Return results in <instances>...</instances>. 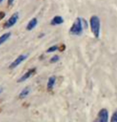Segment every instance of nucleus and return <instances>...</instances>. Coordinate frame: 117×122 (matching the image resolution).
I'll list each match as a JSON object with an SVG mask.
<instances>
[{
	"label": "nucleus",
	"instance_id": "nucleus-3",
	"mask_svg": "<svg viewBox=\"0 0 117 122\" xmlns=\"http://www.w3.org/2000/svg\"><path fill=\"white\" fill-rule=\"evenodd\" d=\"M108 112L106 109H102L100 110L95 122H108Z\"/></svg>",
	"mask_w": 117,
	"mask_h": 122
},
{
	"label": "nucleus",
	"instance_id": "nucleus-17",
	"mask_svg": "<svg viewBox=\"0 0 117 122\" xmlns=\"http://www.w3.org/2000/svg\"><path fill=\"white\" fill-rule=\"evenodd\" d=\"M2 91H3V89H2V88H1V87H0V94H1V93H2Z\"/></svg>",
	"mask_w": 117,
	"mask_h": 122
},
{
	"label": "nucleus",
	"instance_id": "nucleus-1",
	"mask_svg": "<svg viewBox=\"0 0 117 122\" xmlns=\"http://www.w3.org/2000/svg\"><path fill=\"white\" fill-rule=\"evenodd\" d=\"M90 26L92 33L96 38L100 36V21L96 15H93L90 18Z\"/></svg>",
	"mask_w": 117,
	"mask_h": 122
},
{
	"label": "nucleus",
	"instance_id": "nucleus-5",
	"mask_svg": "<svg viewBox=\"0 0 117 122\" xmlns=\"http://www.w3.org/2000/svg\"><path fill=\"white\" fill-rule=\"evenodd\" d=\"M27 56H28L26 55V54L20 55L19 56L17 57L16 60H14L13 62L11 63V65L9 66V68H10V69H14V68L17 67L19 64H20V63H22L23 61L25 60L26 58H27Z\"/></svg>",
	"mask_w": 117,
	"mask_h": 122
},
{
	"label": "nucleus",
	"instance_id": "nucleus-11",
	"mask_svg": "<svg viewBox=\"0 0 117 122\" xmlns=\"http://www.w3.org/2000/svg\"><path fill=\"white\" fill-rule=\"evenodd\" d=\"M29 93H30V88H29V87H26V88L23 89L22 91V92L20 93V94H19V97H21V98H24V97H26L29 94Z\"/></svg>",
	"mask_w": 117,
	"mask_h": 122
},
{
	"label": "nucleus",
	"instance_id": "nucleus-14",
	"mask_svg": "<svg viewBox=\"0 0 117 122\" xmlns=\"http://www.w3.org/2000/svg\"><path fill=\"white\" fill-rule=\"evenodd\" d=\"M111 122H117V110L113 113L112 117H111Z\"/></svg>",
	"mask_w": 117,
	"mask_h": 122
},
{
	"label": "nucleus",
	"instance_id": "nucleus-10",
	"mask_svg": "<svg viewBox=\"0 0 117 122\" xmlns=\"http://www.w3.org/2000/svg\"><path fill=\"white\" fill-rule=\"evenodd\" d=\"M11 33H10V32H7V33L2 34V35L0 36V45L6 42V41L11 37Z\"/></svg>",
	"mask_w": 117,
	"mask_h": 122
},
{
	"label": "nucleus",
	"instance_id": "nucleus-2",
	"mask_svg": "<svg viewBox=\"0 0 117 122\" xmlns=\"http://www.w3.org/2000/svg\"><path fill=\"white\" fill-rule=\"evenodd\" d=\"M83 23L82 19L77 18L72 24V27L70 28L69 33L73 36H80L83 33Z\"/></svg>",
	"mask_w": 117,
	"mask_h": 122
},
{
	"label": "nucleus",
	"instance_id": "nucleus-16",
	"mask_svg": "<svg viewBox=\"0 0 117 122\" xmlns=\"http://www.w3.org/2000/svg\"><path fill=\"white\" fill-rule=\"evenodd\" d=\"M5 17V13L4 12H0V20H2Z\"/></svg>",
	"mask_w": 117,
	"mask_h": 122
},
{
	"label": "nucleus",
	"instance_id": "nucleus-6",
	"mask_svg": "<svg viewBox=\"0 0 117 122\" xmlns=\"http://www.w3.org/2000/svg\"><path fill=\"white\" fill-rule=\"evenodd\" d=\"M35 71H36L35 68H31V69H30L27 72H26L25 74H24L18 80V82H22L26 81V79H28L30 76H32V75L34 74Z\"/></svg>",
	"mask_w": 117,
	"mask_h": 122
},
{
	"label": "nucleus",
	"instance_id": "nucleus-9",
	"mask_svg": "<svg viewBox=\"0 0 117 122\" xmlns=\"http://www.w3.org/2000/svg\"><path fill=\"white\" fill-rule=\"evenodd\" d=\"M55 82H56V77L55 76H51L50 77L49 79V81H48V83H47V89L49 91L52 90L54 86V84H55Z\"/></svg>",
	"mask_w": 117,
	"mask_h": 122
},
{
	"label": "nucleus",
	"instance_id": "nucleus-12",
	"mask_svg": "<svg viewBox=\"0 0 117 122\" xmlns=\"http://www.w3.org/2000/svg\"><path fill=\"white\" fill-rule=\"evenodd\" d=\"M57 50H58V46L54 45V46H52V47L49 48L48 49H47V51H46V52L50 53V52H55V51H57Z\"/></svg>",
	"mask_w": 117,
	"mask_h": 122
},
{
	"label": "nucleus",
	"instance_id": "nucleus-7",
	"mask_svg": "<svg viewBox=\"0 0 117 122\" xmlns=\"http://www.w3.org/2000/svg\"><path fill=\"white\" fill-rule=\"evenodd\" d=\"M64 22V19L61 16H59V15H57L53 18L52 20L50 21V24L52 25H61Z\"/></svg>",
	"mask_w": 117,
	"mask_h": 122
},
{
	"label": "nucleus",
	"instance_id": "nucleus-13",
	"mask_svg": "<svg viewBox=\"0 0 117 122\" xmlns=\"http://www.w3.org/2000/svg\"><path fill=\"white\" fill-rule=\"evenodd\" d=\"M59 59H60V57L58 56H53L50 59V62L51 63H56V62H57L58 60H59Z\"/></svg>",
	"mask_w": 117,
	"mask_h": 122
},
{
	"label": "nucleus",
	"instance_id": "nucleus-15",
	"mask_svg": "<svg viewBox=\"0 0 117 122\" xmlns=\"http://www.w3.org/2000/svg\"><path fill=\"white\" fill-rule=\"evenodd\" d=\"M14 0H8V6H11L12 5L14 4Z\"/></svg>",
	"mask_w": 117,
	"mask_h": 122
},
{
	"label": "nucleus",
	"instance_id": "nucleus-18",
	"mask_svg": "<svg viewBox=\"0 0 117 122\" xmlns=\"http://www.w3.org/2000/svg\"><path fill=\"white\" fill-rule=\"evenodd\" d=\"M2 2H3V0H0V4H1Z\"/></svg>",
	"mask_w": 117,
	"mask_h": 122
},
{
	"label": "nucleus",
	"instance_id": "nucleus-8",
	"mask_svg": "<svg viewBox=\"0 0 117 122\" xmlns=\"http://www.w3.org/2000/svg\"><path fill=\"white\" fill-rule=\"evenodd\" d=\"M38 25V20L36 18H32L31 20L29 21V23L27 24V25H26V30L28 31H31L33 30V29H34L36 26Z\"/></svg>",
	"mask_w": 117,
	"mask_h": 122
},
{
	"label": "nucleus",
	"instance_id": "nucleus-4",
	"mask_svg": "<svg viewBox=\"0 0 117 122\" xmlns=\"http://www.w3.org/2000/svg\"><path fill=\"white\" fill-rule=\"evenodd\" d=\"M18 18H19V14H18V12H16V13L13 14L11 15V18H9V20L7 21L6 23H5L4 28L9 29V28L12 27V26H14L17 23V21H18Z\"/></svg>",
	"mask_w": 117,
	"mask_h": 122
}]
</instances>
